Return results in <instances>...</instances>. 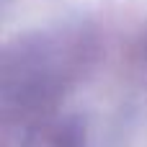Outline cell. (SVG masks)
Instances as JSON below:
<instances>
[{
  "mask_svg": "<svg viewBox=\"0 0 147 147\" xmlns=\"http://www.w3.org/2000/svg\"><path fill=\"white\" fill-rule=\"evenodd\" d=\"M34 147H80V140L67 127H49L47 132L36 134V145Z\"/></svg>",
  "mask_w": 147,
  "mask_h": 147,
  "instance_id": "obj_1",
  "label": "cell"
}]
</instances>
